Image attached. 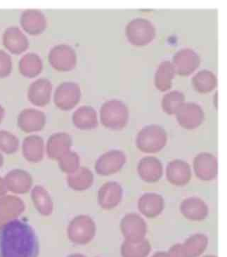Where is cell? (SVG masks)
<instances>
[{
  "instance_id": "obj_16",
  "label": "cell",
  "mask_w": 227,
  "mask_h": 257,
  "mask_svg": "<svg viewBox=\"0 0 227 257\" xmlns=\"http://www.w3.org/2000/svg\"><path fill=\"white\" fill-rule=\"evenodd\" d=\"M73 141L66 132H57L49 137L46 146L47 156L51 160L59 161L70 151Z\"/></svg>"
},
{
  "instance_id": "obj_8",
  "label": "cell",
  "mask_w": 227,
  "mask_h": 257,
  "mask_svg": "<svg viewBox=\"0 0 227 257\" xmlns=\"http://www.w3.org/2000/svg\"><path fill=\"white\" fill-rule=\"evenodd\" d=\"M126 154L121 150H110L102 154L96 160L94 169L96 174L102 177L115 174L120 172L126 165Z\"/></svg>"
},
{
  "instance_id": "obj_12",
  "label": "cell",
  "mask_w": 227,
  "mask_h": 257,
  "mask_svg": "<svg viewBox=\"0 0 227 257\" xmlns=\"http://www.w3.org/2000/svg\"><path fill=\"white\" fill-rule=\"evenodd\" d=\"M47 117L45 112L35 108H25L19 113L17 124L25 133L40 132L45 128Z\"/></svg>"
},
{
  "instance_id": "obj_1",
  "label": "cell",
  "mask_w": 227,
  "mask_h": 257,
  "mask_svg": "<svg viewBox=\"0 0 227 257\" xmlns=\"http://www.w3.org/2000/svg\"><path fill=\"white\" fill-rule=\"evenodd\" d=\"M38 237L31 225L14 219L0 226V257H38Z\"/></svg>"
},
{
  "instance_id": "obj_3",
  "label": "cell",
  "mask_w": 227,
  "mask_h": 257,
  "mask_svg": "<svg viewBox=\"0 0 227 257\" xmlns=\"http://www.w3.org/2000/svg\"><path fill=\"white\" fill-rule=\"evenodd\" d=\"M168 142V135L164 128L158 124L144 126L137 134V149L145 153H157L164 149Z\"/></svg>"
},
{
  "instance_id": "obj_39",
  "label": "cell",
  "mask_w": 227,
  "mask_h": 257,
  "mask_svg": "<svg viewBox=\"0 0 227 257\" xmlns=\"http://www.w3.org/2000/svg\"><path fill=\"white\" fill-rule=\"evenodd\" d=\"M68 257H84L83 256H82V255L80 254H74V255H70V256Z\"/></svg>"
},
{
  "instance_id": "obj_21",
  "label": "cell",
  "mask_w": 227,
  "mask_h": 257,
  "mask_svg": "<svg viewBox=\"0 0 227 257\" xmlns=\"http://www.w3.org/2000/svg\"><path fill=\"white\" fill-rule=\"evenodd\" d=\"M25 204L20 198L5 195L0 198V226L17 219L24 212Z\"/></svg>"
},
{
  "instance_id": "obj_35",
  "label": "cell",
  "mask_w": 227,
  "mask_h": 257,
  "mask_svg": "<svg viewBox=\"0 0 227 257\" xmlns=\"http://www.w3.org/2000/svg\"><path fill=\"white\" fill-rule=\"evenodd\" d=\"M12 71V59L10 54L0 49V78H5Z\"/></svg>"
},
{
  "instance_id": "obj_15",
  "label": "cell",
  "mask_w": 227,
  "mask_h": 257,
  "mask_svg": "<svg viewBox=\"0 0 227 257\" xmlns=\"http://www.w3.org/2000/svg\"><path fill=\"white\" fill-rule=\"evenodd\" d=\"M137 172L144 182L154 184L159 181L163 177V163L156 157H144L137 165Z\"/></svg>"
},
{
  "instance_id": "obj_5",
  "label": "cell",
  "mask_w": 227,
  "mask_h": 257,
  "mask_svg": "<svg viewBox=\"0 0 227 257\" xmlns=\"http://www.w3.org/2000/svg\"><path fill=\"white\" fill-rule=\"evenodd\" d=\"M67 232L74 243L86 244L94 236L96 223L89 216L78 215L70 221Z\"/></svg>"
},
{
  "instance_id": "obj_24",
  "label": "cell",
  "mask_w": 227,
  "mask_h": 257,
  "mask_svg": "<svg viewBox=\"0 0 227 257\" xmlns=\"http://www.w3.org/2000/svg\"><path fill=\"white\" fill-rule=\"evenodd\" d=\"M120 226L125 236L128 238H139L147 233V223L136 213L127 214L121 219Z\"/></svg>"
},
{
  "instance_id": "obj_20",
  "label": "cell",
  "mask_w": 227,
  "mask_h": 257,
  "mask_svg": "<svg viewBox=\"0 0 227 257\" xmlns=\"http://www.w3.org/2000/svg\"><path fill=\"white\" fill-rule=\"evenodd\" d=\"M4 179L7 191L14 194H26L33 186V178L31 174L21 169L10 171Z\"/></svg>"
},
{
  "instance_id": "obj_11",
  "label": "cell",
  "mask_w": 227,
  "mask_h": 257,
  "mask_svg": "<svg viewBox=\"0 0 227 257\" xmlns=\"http://www.w3.org/2000/svg\"><path fill=\"white\" fill-rule=\"evenodd\" d=\"M193 170L198 179L203 181L214 180L218 174L217 158L210 153H198L193 161Z\"/></svg>"
},
{
  "instance_id": "obj_31",
  "label": "cell",
  "mask_w": 227,
  "mask_h": 257,
  "mask_svg": "<svg viewBox=\"0 0 227 257\" xmlns=\"http://www.w3.org/2000/svg\"><path fill=\"white\" fill-rule=\"evenodd\" d=\"M192 84L195 90L200 94H207L217 87V77L210 70H200L193 77Z\"/></svg>"
},
{
  "instance_id": "obj_4",
  "label": "cell",
  "mask_w": 227,
  "mask_h": 257,
  "mask_svg": "<svg viewBox=\"0 0 227 257\" xmlns=\"http://www.w3.org/2000/svg\"><path fill=\"white\" fill-rule=\"evenodd\" d=\"M156 30L151 21L135 18L127 24L126 35L128 41L137 47L148 45L154 40Z\"/></svg>"
},
{
  "instance_id": "obj_10",
  "label": "cell",
  "mask_w": 227,
  "mask_h": 257,
  "mask_svg": "<svg viewBox=\"0 0 227 257\" xmlns=\"http://www.w3.org/2000/svg\"><path fill=\"white\" fill-rule=\"evenodd\" d=\"M179 125L185 130H195L201 125L204 119L203 108L193 102L184 103L175 113Z\"/></svg>"
},
{
  "instance_id": "obj_23",
  "label": "cell",
  "mask_w": 227,
  "mask_h": 257,
  "mask_svg": "<svg viewBox=\"0 0 227 257\" xmlns=\"http://www.w3.org/2000/svg\"><path fill=\"white\" fill-rule=\"evenodd\" d=\"M164 207V198L158 193H144L138 200L139 210L149 219L157 217L163 212Z\"/></svg>"
},
{
  "instance_id": "obj_25",
  "label": "cell",
  "mask_w": 227,
  "mask_h": 257,
  "mask_svg": "<svg viewBox=\"0 0 227 257\" xmlns=\"http://www.w3.org/2000/svg\"><path fill=\"white\" fill-rule=\"evenodd\" d=\"M22 153L25 159L32 163H38L43 160L45 142L38 135H30L23 141Z\"/></svg>"
},
{
  "instance_id": "obj_34",
  "label": "cell",
  "mask_w": 227,
  "mask_h": 257,
  "mask_svg": "<svg viewBox=\"0 0 227 257\" xmlns=\"http://www.w3.org/2000/svg\"><path fill=\"white\" fill-rule=\"evenodd\" d=\"M60 170L63 173L72 174L80 167V157L77 153L69 151L58 161Z\"/></svg>"
},
{
  "instance_id": "obj_17",
  "label": "cell",
  "mask_w": 227,
  "mask_h": 257,
  "mask_svg": "<svg viewBox=\"0 0 227 257\" xmlns=\"http://www.w3.org/2000/svg\"><path fill=\"white\" fill-rule=\"evenodd\" d=\"M3 43L9 52L15 55L23 54L29 47L27 37L17 26H10L4 31Z\"/></svg>"
},
{
  "instance_id": "obj_2",
  "label": "cell",
  "mask_w": 227,
  "mask_h": 257,
  "mask_svg": "<svg viewBox=\"0 0 227 257\" xmlns=\"http://www.w3.org/2000/svg\"><path fill=\"white\" fill-rule=\"evenodd\" d=\"M129 117V109L126 103L120 100H108L100 108L102 125L109 130H123L128 124Z\"/></svg>"
},
{
  "instance_id": "obj_22",
  "label": "cell",
  "mask_w": 227,
  "mask_h": 257,
  "mask_svg": "<svg viewBox=\"0 0 227 257\" xmlns=\"http://www.w3.org/2000/svg\"><path fill=\"white\" fill-rule=\"evenodd\" d=\"M180 211L182 215L190 221H202L208 216L209 208L201 198L189 197L181 203Z\"/></svg>"
},
{
  "instance_id": "obj_36",
  "label": "cell",
  "mask_w": 227,
  "mask_h": 257,
  "mask_svg": "<svg viewBox=\"0 0 227 257\" xmlns=\"http://www.w3.org/2000/svg\"><path fill=\"white\" fill-rule=\"evenodd\" d=\"M7 193V188L5 184V179L0 177V198L5 196Z\"/></svg>"
},
{
  "instance_id": "obj_29",
  "label": "cell",
  "mask_w": 227,
  "mask_h": 257,
  "mask_svg": "<svg viewBox=\"0 0 227 257\" xmlns=\"http://www.w3.org/2000/svg\"><path fill=\"white\" fill-rule=\"evenodd\" d=\"M31 199L38 212L42 216H48L54 210V203L48 191L43 186L37 185L31 191Z\"/></svg>"
},
{
  "instance_id": "obj_18",
  "label": "cell",
  "mask_w": 227,
  "mask_h": 257,
  "mask_svg": "<svg viewBox=\"0 0 227 257\" xmlns=\"http://www.w3.org/2000/svg\"><path fill=\"white\" fill-rule=\"evenodd\" d=\"M52 88V82L49 79L39 78L28 88V100L36 106L45 107L50 102Z\"/></svg>"
},
{
  "instance_id": "obj_9",
  "label": "cell",
  "mask_w": 227,
  "mask_h": 257,
  "mask_svg": "<svg viewBox=\"0 0 227 257\" xmlns=\"http://www.w3.org/2000/svg\"><path fill=\"white\" fill-rule=\"evenodd\" d=\"M172 64L176 74L180 76H189L199 67L200 58L193 49L184 48L174 55Z\"/></svg>"
},
{
  "instance_id": "obj_28",
  "label": "cell",
  "mask_w": 227,
  "mask_h": 257,
  "mask_svg": "<svg viewBox=\"0 0 227 257\" xmlns=\"http://www.w3.org/2000/svg\"><path fill=\"white\" fill-rule=\"evenodd\" d=\"M19 72L27 78H34L43 70V62L40 56L35 53L30 52L23 56L19 61Z\"/></svg>"
},
{
  "instance_id": "obj_27",
  "label": "cell",
  "mask_w": 227,
  "mask_h": 257,
  "mask_svg": "<svg viewBox=\"0 0 227 257\" xmlns=\"http://www.w3.org/2000/svg\"><path fill=\"white\" fill-rule=\"evenodd\" d=\"M94 177L87 167H80L72 174H68L67 183L71 189L77 191H85L91 187Z\"/></svg>"
},
{
  "instance_id": "obj_13",
  "label": "cell",
  "mask_w": 227,
  "mask_h": 257,
  "mask_svg": "<svg viewBox=\"0 0 227 257\" xmlns=\"http://www.w3.org/2000/svg\"><path fill=\"white\" fill-rule=\"evenodd\" d=\"M123 195L122 186L116 181H108L98 191V203L104 210H110L121 203Z\"/></svg>"
},
{
  "instance_id": "obj_7",
  "label": "cell",
  "mask_w": 227,
  "mask_h": 257,
  "mask_svg": "<svg viewBox=\"0 0 227 257\" xmlns=\"http://www.w3.org/2000/svg\"><path fill=\"white\" fill-rule=\"evenodd\" d=\"M81 98V89L76 82H63L56 88L54 94V103L60 110L68 111L79 103Z\"/></svg>"
},
{
  "instance_id": "obj_30",
  "label": "cell",
  "mask_w": 227,
  "mask_h": 257,
  "mask_svg": "<svg viewBox=\"0 0 227 257\" xmlns=\"http://www.w3.org/2000/svg\"><path fill=\"white\" fill-rule=\"evenodd\" d=\"M175 74L173 66L170 61L160 63L154 77L155 86L158 90L166 91L171 89Z\"/></svg>"
},
{
  "instance_id": "obj_26",
  "label": "cell",
  "mask_w": 227,
  "mask_h": 257,
  "mask_svg": "<svg viewBox=\"0 0 227 257\" xmlns=\"http://www.w3.org/2000/svg\"><path fill=\"white\" fill-rule=\"evenodd\" d=\"M72 120L75 127L80 130H94L98 126L96 110L91 105H82L73 112Z\"/></svg>"
},
{
  "instance_id": "obj_33",
  "label": "cell",
  "mask_w": 227,
  "mask_h": 257,
  "mask_svg": "<svg viewBox=\"0 0 227 257\" xmlns=\"http://www.w3.org/2000/svg\"><path fill=\"white\" fill-rule=\"evenodd\" d=\"M19 148V139L12 132L0 130V151L7 155L17 152Z\"/></svg>"
},
{
  "instance_id": "obj_37",
  "label": "cell",
  "mask_w": 227,
  "mask_h": 257,
  "mask_svg": "<svg viewBox=\"0 0 227 257\" xmlns=\"http://www.w3.org/2000/svg\"><path fill=\"white\" fill-rule=\"evenodd\" d=\"M5 115V109L4 108L3 105L0 104V124L3 122L4 117Z\"/></svg>"
},
{
  "instance_id": "obj_6",
  "label": "cell",
  "mask_w": 227,
  "mask_h": 257,
  "mask_svg": "<svg viewBox=\"0 0 227 257\" xmlns=\"http://www.w3.org/2000/svg\"><path fill=\"white\" fill-rule=\"evenodd\" d=\"M48 61L54 70L69 72L77 65V54L75 49L66 44H59L49 51Z\"/></svg>"
},
{
  "instance_id": "obj_19",
  "label": "cell",
  "mask_w": 227,
  "mask_h": 257,
  "mask_svg": "<svg viewBox=\"0 0 227 257\" xmlns=\"http://www.w3.org/2000/svg\"><path fill=\"white\" fill-rule=\"evenodd\" d=\"M192 177L189 164L184 160H172L167 165L166 178L168 182L173 186H184L189 184Z\"/></svg>"
},
{
  "instance_id": "obj_14",
  "label": "cell",
  "mask_w": 227,
  "mask_h": 257,
  "mask_svg": "<svg viewBox=\"0 0 227 257\" xmlns=\"http://www.w3.org/2000/svg\"><path fill=\"white\" fill-rule=\"evenodd\" d=\"M21 27L28 34L36 36L42 34L47 26V19L42 11L29 9L24 11L20 18Z\"/></svg>"
},
{
  "instance_id": "obj_32",
  "label": "cell",
  "mask_w": 227,
  "mask_h": 257,
  "mask_svg": "<svg viewBox=\"0 0 227 257\" xmlns=\"http://www.w3.org/2000/svg\"><path fill=\"white\" fill-rule=\"evenodd\" d=\"M185 99V96L181 91H170L162 98V108L168 115H175L178 109L184 104Z\"/></svg>"
},
{
  "instance_id": "obj_38",
  "label": "cell",
  "mask_w": 227,
  "mask_h": 257,
  "mask_svg": "<svg viewBox=\"0 0 227 257\" xmlns=\"http://www.w3.org/2000/svg\"><path fill=\"white\" fill-rule=\"evenodd\" d=\"M4 165V157L2 153H0V168L3 166Z\"/></svg>"
}]
</instances>
